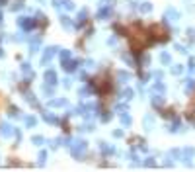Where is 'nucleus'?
I'll return each mask as SVG.
<instances>
[{
  "label": "nucleus",
  "instance_id": "1",
  "mask_svg": "<svg viewBox=\"0 0 195 172\" xmlns=\"http://www.w3.org/2000/svg\"><path fill=\"white\" fill-rule=\"evenodd\" d=\"M86 141H74V145H72V155H74V157H80V155H82V152L86 151Z\"/></svg>",
  "mask_w": 195,
  "mask_h": 172
},
{
  "label": "nucleus",
  "instance_id": "2",
  "mask_svg": "<svg viewBox=\"0 0 195 172\" xmlns=\"http://www.w3.org/2000/svg\"><path fill=\"white\" fill-rule=\"evenodd\" d=\"M18 24L24 27V29H31V27H35V20H31V18H20Z\"/></svg>",
  "mask_w": 195,
  "mask_h": 172
},
{
  "label": "nucleus",
  "instance_id": "3",
  "mask_svg": "<svg viewBox=\"0 0 195 172\" xmlns=\"http://www.w3.org/2000/svg\"><path fill=\"white\" fill-rule=\"evenodd\" d=\"M55 53H57V47H49V49L45 51V55H43L41 63H43V65H47V63H49V61H51L53 57H55Z\"/></svg>",
  "mask_w": 195,
  "mask_h": 172
},
{
  "label": "nucleus",
  "instance_id": "4",
  "mask_svg": "<svg viewBox=\"0 0 195 172\" xmlns=\"http://www.w3.org/2000/svg\"><path fill=\"white\" fill-rule=\"evenodd\" d=\"M193 155H195V149H191V147L183 149L182 157H183V160H185V164H191V159H193Z\"/></svg>",
  "mask_w": 195,
  "mask_h": 172
},
{
  "label": "nucleus",
  "instance_id": "5",
  "mask_svg": "<svg viewBox=\"0 0 195 172\" xmlns=\"http://www.w3.org/2000/svg\"><path fill=\"white\" fill-rule=\"evenodd\" d=\"M12 133H14V129H12L10 123H0V135H2V137H10Z\"/></svg>",
  "mask_w": 195,
  "mask_h": 172
},
{
  "label": "nucleus",
  "instance_id": "6",
  "mask_svg": "<svg viewBox=\"0 0 195 172\" xmlns=\"http://www.w3.org/2000/svg\"><path fill=\"white\" fill-rule=\"evenodd\" d=\"M76 61H68V59H65L63 61V69H65L66 73H72V71H74V69H76Z\"/></svg>",
  "mask_w": 195,
  "mask_h": 172
},
{
  "label": "nucleus",
  "instance_id": "7",
  "mask_svg": "<svg viewBox=\"0 0 195 172\" xmlns=\"http://www.w3.org/2000/svg\"><path fill=\"white\" fill-rule=\"evenodd\" d=\"M45 80H47V84H57V73L55 71H47L45 73Z\"/></svg>",
  "mask_w": 195,
  "mask_h": 172
},
{
  "label": "nucleus",
  "instance_id": "8",
  "mask_svg": "<svg viewBox=\"0 0 195 172\" xmlns=\"http://www.w3.org/2000/svg\"><path fill=\"white\" fill-rule=\"evenodd\" d=\"M111 16V8H102L100 12H98V18L100 20H105V18H109Z\"/></svg>",
  "mask_w": 195,
  "mask_h": 172
},
{
  "label": "nucleus",
  "instance_id": "9",
  "mask_svg": "<svg viewBox=\"0 0 195 172\" xmlns=\"http://www.w3.org/2000/svg\"><path fill=\"white\" fill-rule=\"evenodd\" d=\"M166 18H168V20H178V18H180V14L176 12L174 8H168V10H166Z\"/></svg>",
  "mask_w": 195,
  "mask_h": 172
},
{
  "label": "nucleus",
  "instance_id": "10",
  "mask_svg": "<svg viewBox=\"0 0 195 172\" xmlns=\"http://www.w3.org/2000/svg\"><path fill=\"white\" fill-rule=\"evenodd\" d=\"M152 92H156V94H164V92H166V86H164L162 82H156V84L152 86Z\"/></svg>",
  "mask_w": 195,
  "mask_h": 172
},
{
  "label": "nucleus",
  "instance_id": "11",
  "mask_svg": "<svg viewBox=\"0 0 195 172\" xmlns=\"http://www.w3.org/2000/svg\"><path fill=\"white\" fill-rule=\"evenodd\" d=\"M117 78H119V82H127V80H131V76H129V73H125V71H119L117 73Z\"/></svg>",
  "mask_w": 195,
  "mask_h": 172
},
{
  "label": "nucleus",
  "instance_id": "12",
  "mask_svg": "<svg viewBox=\"0 0 195 172\" xmlns=\"http://www.w3.org/2000/svg\"><path fill=\"white\" fill-rule=\"evenodd\" d=\"M160 63H162V65H170V63H172L170 53H160Z\"/></svg>",
  "mask_w": 195,
  "mask_h": 172
},
{
  "label": "nucleus",
  "instance_id": "13",
  "mask_svg": "<svg viewBox=\"0 0 195 172\" xmlns=\"http://www.w3.org/2000/svg\"><path fill=\"white\" fill-rule=\"evenodd\" d=\"M141 12H143V14L152 12V4H150V2H143V4H141Z\"/></svg>",
  "mask_w": 195,
  "mask_h": 172
},
{
  "label": "nucleus",
  "instance_id": "14",
  "mask_svg": "<svg viewBox=\"0 0 195 172\" xmlns=\"http://www.w3.org/2000/svg\"><path fill=\"white\" fill-rule=\"evenodd\" d=\"M193 90H195V80H193V78H189V80H187V84H185V92L191 94Z\"/></svg>",
  "mask_w": 195,
  "mask_h": 172
},
{
  "label": "nucleus",
  "instance_id": "15",
  "mask_svg": "<svg viewBox=\"0 0 195 172\" xmlns=\"http://www.w3.org/2000/svg\"><path fill=\"white\" fill-rule=\"evenodd\" d=\"M144 125H146V129H152V125H154V117H152V115H146V117H144Z\"/></svg>",
  "mask_w": 195,
  "mask_h": 172
},
{
  "label": "nucleus",
  "instance_id": "16",
  "mask_svg": "<svg viewBox=\"0 0 195 172\" xmlns=\"http://www.w3.org/2000/svg\"><path fill=\"white\" fill-rule=\"evenodd\" d=\"M121 123H123V125L127 127V125H131V123H133V119H131L129 115H127V113H121Z\"/></svg>",
  "mask_w": 195,
  "mask_h": 172
},
{
  "label": "nucleus",
  "instance_id": "17",
  "mask_svg": "<svg viewBox=\"0 0 195 172\" xmlns=\"http://www.w3.org/2000/svg\"><path fill=\"white\" fill-rule=\"evenodd\" d=\"M43 117H45V121H49V123H58V117H55L53 113H45Z\"/></svg>",
  "mask_w": 195,
  "mask_h": 172
},
{
  "label": "nucleus",
  "instance_id": "18",
  "mask_svg": "<svg viewBox=\"0 0 195 172\" xmlns=\"http://www.w3.org/2000/svg\"><path fill=\"white\" fill-rule=\"evenodd\" d=\"M121 96H123L125 100H131V98H133V96H135V92H133L131 88H127V90H123V94H121Z\"/></svg>",
  "mask_w": 195,
  "mask_h": 172
},
{
  "label": "nucleus",
  "instance_id": "19",
  "mask_svg": "<svg viewBox=\"0 0 195 172\" xmlns=\"http://www.w3.org/2000/svg\"><path fill=\"white\" fill-rule=\"evenodd\" d=\"M183 73V66L182 65H174L172 66V74H182Z\"/></svg>",
  "mask_w": 195,
  "mask_h": 172
},
{
  "label": "nucleus",
  "instance_id": "20",
  "mask_svg": "<svg viewBox=\"0 0 195 172\" xmlns=\"http://www.w3.org/2000/svg\"><path fill=\"white\" fill-rule=\"evenodd\" d=\"M152 104H154V106H162L164 98H162V96H154V98H152Z\"/></svg>",
  "mask_w": 195,
  "mask_h": 172
},
{
  "label": "nucleus",
  "instance_id": "21",
  "mask_svg": "<svg viewBox=\"0 0 195 172\" xmlns=\"http://www.w3.org/2000/svg\"><path fill=\"white\" fill-rule=\"evenodd\" d=\"M26 123H27L29 127H33L35 123H37V117H33V115H29V117H26Z\"/></svg>",
  "mask_w": 195,
  "mask_h": 172
},
{
  "label": "nucleus",
  "instance_id": "22",
  "mask_svg": "<svg viewBox=\"0 0 195 172\" xmlns=\"http://www.w3.org/2000/svg\"><path fill=\"white\" fill-rule=\"evenodd\" d=\"M180 127H182V125H180V119L176 117V119H174V123H172V127H170V131H178Z\"/></svg>",
  "mask_w": 195,
  "mask_h": 172
},
{
  "label": "nucleus",
  "instance_id": "23",
  "mask_svg": "<svg viewBox=\"0 0 195 172\" xmlns=\"http://www.w3.org/2000/svg\"><path fill=\"white\" fill-rule=\"evenodd\" d=\"M86 22V10H80V14H78V24H84Z\"/></svg>",
  "mask_w": 195,
  "mask_h": 172
},
{
  "label": "nucleus",
  "instance_id": "24",
  "mask_svg": "<svg viewBox=\"0 0 195 172\" xmlns=\"http://www.w3.org/2000/svg\"><path fill=\"white\" fill-rule=\"evenodd\" d=\"M61 22H63V26H65V27H72V22L68 20L66 16H63V20H61Z\"/></svg>",
  "mask_w": 195,
  "mask_h": 172
},
{
  "label": "nucleus",
  "instance_id": "25",
  "mask_svg": "<svg viewBox=\"0 0 195 172\" xmlns=\"http://www.w3.org/2000/svg\"><path fill=\"white\" fill-rule=\"evenodd\" d=\"M66 104V100H53L51 102V106H65Z\"/></svg>",
  "mask_w": 195,
  "mask_h": 172
},
{
  "label": "nucleus",
  "instance_id": "26",
  "mask_svg": "<svg viewBox=\"0 0 195 172\" xmlns=\"http://www.w3.org/2000/svg\"><path fill=\"white\" fill-rule=\"evenodd\" d=\"M45 159H47V152H39V164H45Z\"/></svg>",
  "mask_w": 195,
  "mask_h": 172
},
{
  "label": "nucleus",
  "instance_id": "27",
  "mask_svg": "<svg viewBox=\"0 0 195 172\" xmlns=\"http://www.w3.org/2000/svg\"><path fill=\"white\" fill-rule=\"evenodd\" d=\"M33 143H35V145H43V137H41V135H37V137H33Z\"/></svg>",
  "mask_w": 195,
  "mask_h": 172
},
{
  "label": "nucleus",
  "instance_id": "28",
  "mask_svg": "<svg viewBox=\"0 0 195 172\" xmlns=\"http://www.w3.org/2000/svg\"><path fill=\"white\" fill-rule=\"evenodd\" d=\"M117 112H119V113H125V112H127V106H123V104H119V106H117Z\"/></svg>",
  "mask_w": 195,
  "mask_h": 172
},
{
  "label": "nucleus",
  "instance_id": "29",
  "mask_svg": "<svg viewBox=\"0 0 195 172\" xmlns=\"http://www.w3.org/2000/svg\"><path fill=\"white\" fill-rule=\"evenodd\" d=\"M123 59L129 63V65H135V61H133V57H129V55H123Z\"/></svg>",
  "mask_w": 195,
  "mask_h": 172
},
{
  "label": "nucleus",
  "instance_id": "30",
  "mask_svg": "<svg viewBox=\"0 0 195 172\" xmlns=\"http://www.w3.org/2000/svg\"><path fill=\"white\" fill-rule=\"evenodd\" d=\"M144 164H146V166H156V162L152 159H146V160H144Z\"/></svg>",
  "mask_w": 195,
  "mask_h": 172
},
{
  "label": "nucleus",
  "instance_id": "31",
  "mask_svg": "<svg viewBox=\"0 0 195 172\" xmlns=\"http://www.w3.org/2000/svg\"><path fill=\"white\" fill-rule=\"evenodd\" d=\"M176 49H178L180 53H187V49H185V47H183V45H176Z\"/></svg>",
  "mask_w": 195,
  "mask_h": 172
},
{
  "label": "nucleus",
  "instance_id": "32",
  "mask_svg": "<svg viewBox=\"0 0 195 172\" xmlns=\"http://www.w3.org/2000/svg\"><path fill=\"white\" fill-rule=\"evenodd\" d=\"M61 57H63V61L68 59V57H70V51H63V53H61Z\"/></svg>",
  "mask_w": 195,
  "mask_h": 172
},
{
  "label": "nucleus",
  "instance_id": "33",
  "mask_svg": "<svg viewBox=\"0 0 195 172\" xmlns=\"http://www.w3.org/2000/svg\"><path fill=\"white\" fill-rule=\"evenodd\" d=\"M111 113H102V121H109Z\"/></svg>",
  "mask_w": 195,
  "mask_h": 172
},
{
  "label": "nucleus",
  "instance_id": "34",
  "mask_svg": "<svg viewBox=\"0 0 195 172\" xmlns=\"http://www.w3.org/2000/svg\"><path fill=\"white\" fill-rule=\"evenodd\" d=\"M65 8H66V10H72V8H74V4H72V2H68V0H66V2H65Z\"/></svg>",
  "mask_w": 195,
  "mask_h": 172
},
{
  "label": "nucleus",
  "instance_id": "35",
  "mask_svg": "<svg viewBox=\"0 0 195 172\" xmlns=\"http://www.w3.org/2000/svg\"><path fill=\"white\" fill-rule=\"evenodd\" d=\"M189 69H191V71H195V59H193V57L189 59Z\"/></svg>",
  "mask_w": 195,
  "mask_h": 172
},
{
  "label": "nucleus",
  "instance_id": "36",
  "mask_svg": "<svg viewBox=\"0 0 195 172\" xmlns=\"http://www.w3.org/2000/svg\"><path fill=\"white\" fill-rule=\"evenodd\" d=\"M113 137H117V139H119V137H123V131H119V129L113 131Z\"/></svg>",
  "mask_w": 195,
  "mask_h": 172
},
{
  "label": "nucleus",
  "instance_id": "37",
  "mask_svg": "<svg viewBox=\"0 0 195 172\" xmlns=\"http://www.w3.org/2000/svg\"><path fill=\"white\" fill-rule=\"evenodd\" d=\"M10 115H18V110H16L14 106H10Z\"/></svg>",
  "mask_w": 195,
  "mask_h": 172
},
{
  "label": "nucleus",
  "instance_id": "38",
  "mask_svg": "<svg viewBox=\"0 0 195 172\" xmlns=\"http://www.w3.org/2000/svg\"><path fill=\"white\" fill-rule=\"evenodd\" d=\"M43 92H45V94H51V96H53V88H49V86H45V88H43Z\"/></svg>",
  "mask_w": 195,
  "mask_h": 172
},
{
  "label": "nucleus",
  "instance_id": "39",
  "mask_svg": "<svg viewBox=\"0 0 195 172\" xmlns=\"http://www.w3.org/2000/svg\"><path fill=\"white\" fill-rule=\"evenodd\" d=\"M154 76H156V78H162V76H164V73H162V71H156V73H154Z\"/></svg>",
  "mask_w": 195,
  "mask_h": 172
},
{
  "label": "nucleus",
  "instance_id": "40",
  "mask_svg": "<svg viewBox=\"0 0 195 172\" xmlns=\"http://www.w3.org/2000/svg\"><path fill=\"white\" fill-rule=\"evenodd\" d=\"M0 57H2V49H0Z\"/></svg>",
  "mask_w": 195,
  "mask_h": 172
},
{
  "label": "nucleus",
  "instance_id": "41",
  "mask_svg": "<svg viewBox=\"0 0 195 172\" xmlns=\"http://www.w3.org/2000/svg\"><path fill=\"white\" fill-rule=\"evenodd\" d=\"M0 20H2V14H0Z\"/></svg>",
  "mask_w": 195,
  "mask_h": 172
}]
</instances>
